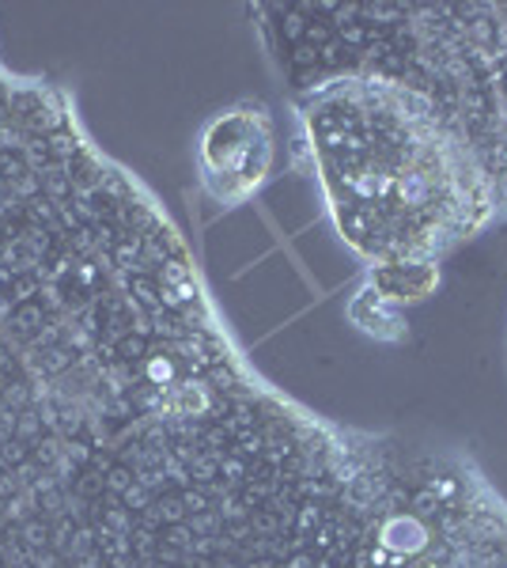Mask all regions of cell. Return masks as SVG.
Returning <instances> with one entry per match:
<instances>
[{
  "label": "cell",
  "instance_id": "6da1fadb",
  "mask_svg": "<svg viewBox=\"0 0 507 568\" xmlns=\"http://www.w3.org/2000/svg\"><path fill=\"white\" fill-rule=\"evenodd\" d=\"M307 144L337 232L375 270H436L500 216L477 155L402 80L345 72L315 84Z\"/></svg>",
  "mask_w": 507,
  "mask_h": 568
},
{
  "label": "cell",
  "instance_id": "7a4b0ae2",
  "mask_svg": "<svg viewBox=\"0 0 507 568\" xmlns=\"http://www.w3.org/2000/svg\"><path fill=\"white\" fill-rule=\"evenodd\" d=\"M356 61L420 91L466 141L507 213V4L326 8Z\"/></svg>",
  "mask_w": 507,
  "mask_h": 568
},
{
  "label": "cell",
  "instance_id": "3957f363",
  "mask_svg": "<svg viewBox=\"0 0 507 568\" xmlns=\"http://www.w3.org/2000/svg\"><path fill=\"white\" fill-rule=\"evenodd\" d=\"M273 168V122L262 106H235L209 122L201 136V179L220 205H239Z\"/></svg>",
  "mask_w": 507,
  "mask_h": 568
}]
</instances>
